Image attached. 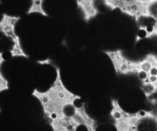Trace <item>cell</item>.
I'll return each mask as SVG.
<instances>
[{
    "label": "cell",
    "mask_w": 157,
    "mask_h": 131,
    "mask_svg": "<svg viewBox=\"0 0 157 131\" xmlns=\"http://www.w3.org/2000/svg\"><path fill=\"white\" fill-rule=\"evenodd\" d=\"M56 70V78L48 89L44 92L35 89L32 95L38 100L47 119L62 114L66 109L75 105L81 97L68 89L63 83L60 68L55 63L51 65Z\"/></svg>",
    "instance_id": "cell-1"
},
{
    "label": "cell",
    "mask_w": 157,
    "mask_h": 131,
    "mask_svg": "<svg viewBox=\"0 0 157 131\" xmlns=\"http://www.w3.org/2000/svg\"><path fill=\"white\" fill-rule=\"evenodd\" d=\"M53 131H78L81 126L88 128L96 125L95 120L86 110L85 103L74 105L70 113H64L48 119Z\"/></svg>",
    "instance_id": "cell-2"
},
{
    "label": "cell",
    "mask_w": 157,
    "mask_h": 131,
    "mask_svg": "<svg viewBox=\"0 0 157 131\" xmlns=\"http://www.w3.org/2000/svg\"><path fill=\"white\" fill-rule=\"evenodd\" d=\"M21 18L4 13L0 22V31L5 36L14 40L18 36L15 32V27Z\"/></svg>",
    "instance_id": "cell-3"
},
{
    "label": "cell",
    "mask_w": 157,
    "mask_h": 131,
    "mask_svg": "<svg viewBox=\"0 0 157 131\" xmlns=\"http://www.w3.org/2000/svg\"><path fill=\"white\" fill-rule=\"evenodd\" d=\"M78 7L82 12L85 21H90L97 15L98 11L94 0H76Z\"/></svg>",
    "instance_id": "cell-4"
},
{
    "label": "cell",
    "mask_w": 157,
    "mask_h": 131,
    "mask_svg": "<svg viewBox=\"0 0 157 131\" xmlns=\"http://www.w3.org/2000/svg\"><path fill=\"white\" fill-rule=\"evenodd\" d=\"M12 41L13 45L11 49L10 50L12 57H22L27 59L29 58L30 56L24 50L20 37L17 36Z\"/></svg>",
    "instance_id": "cell-5"
},
{
    "label": "cell",
    "mask_w": 157,
    "mask_h": 131,
    "mask_svg": "<svg viewBox=\"0 0 157 131\" xmlns=\"http://www.w3.org/2000/svg\"><path fill=\"white\" fill-rule=\"evenodd\" d=\"M144 14L150 15L157 20V0H150L143 4Z\"/></svg>",
    "instance_id": "cell-6"
},
{
    "label": "cell",
    "mask_w": 157,
    "mask_h": 131,
    "mask_svg": "<svg viewBox=\"0 0 157 131\" xmlns=\"http://www.w3.org/2000/svg\"><path fill=\"white\" fill-rule=\"evenodd\" d=\"M10 88L8 80L4 77L2 71H0V92L8 90Z\"/></svg>",
    "instance_id": "cell-7"
},
{
    "label": "cell",
    "mask_w": 157,
    "mask_h": 131,
    "mask_svg": "<svg viewBox=\"0 0 157 131\" xmlns=\"http://www.w3.org/2000/svg\"><path fill=\"white\" fill-rule=\"evenodd\" d=\"M137 76L140 80H141L143 82H146L148 79L149 75L147 71L143 70H140L136 73Z\"/></svg>",
    "instance_id": "cell-8"
},
{
    "label": "cell",
    "mask_w": 157,
    "mask_h": 131,
    "mask_svg": "<svg viewBox=\"0 0 157 131\" xmlns=\"http://www.w3.org/2000/svg\"><path fill=\"white\" fill-rule=\"evenodd\" d=\"M53 61L50 58H47L45 60H39L37 61V63L41 65H48L51 66L53 63Z\"/></svg>",
    "instance_id": "cell-9"
},
{
    "label": "cell",
    "mask_w": 157,
    "mask_h": 131,
    "mask_svg": "<svg viewBox=\"0 0 157 131\" xmlns=\"http://www.w3.org/2000/svg\"><path fill=\"white\" fill-rule=\"evenodd\" d=\"M2 54H3V53H2V52H1V54H0V66H1V67H2V64L6 61V60H5L4 58L3 57Z\"/></svg>",
    "instance_id": "cell-10"
}]
</instances>
